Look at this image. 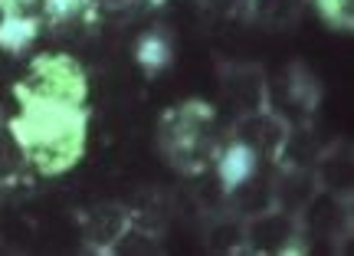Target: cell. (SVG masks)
<instances>
[{
  "instance_id": "6da1fadb",
  "label": "cell",
  "mask_w": 354,
  "mask_h": 256,
  "mask_svg": "<svg viewBox=\"0 0 354 256\" xmlns=\"http://www.w3.org/2000/svg\"><path fill=\"white\" fill-rule=\"evenodd\" d=\"M26 152V165L37 174H63L86 152V112L82 105L20 102L10 122Z\"/></svg>"
},
{
  "instance_id": "7a4b0ae2",
  "label": "cell",
  "mask_w": 354,
  "mask_h": 256,
  "mask_svg": "<svg viewBox=\"0 0 354 256\" xmlns=\"http://www.w3.org/2000/svg\"><path fill=\"white\" fill-rule=\"evenodd\" d=\"M220 131H216V116L201 102L174 105L161 118V152L171 158L177 171L197 174L210 167L220 152Z\"/></svg>"
},
{
  "instance_id": "3957f363",
  "label": "cell",
  "mask_w": 354,
  "mask_h": 256,
  "mask_svg": "<svg viewBox=\"0 0 354 256\" xmlns=\"http://www.w3.org/2000/svg\"><path fill=\"white\" fill-rule=\"evenodd\" d=\"M86 69L63 53L37 56L26 76L17 82L20 102H53V105H82L86 102Z\"/></svg>"
},
{
  "instance_id": "277c9868",
  "label": "cell",
  "mask_w": 354,
  "mask_h": 256,
  "mask_svg": "<svg viewBox=\"0 0 354 256\" xmlns=\"http://www.w3.org/2000/svg\"><path fill=\"white\" fill-rule=\"evenodd\" d=\"M243 250L253 253H289L302 240V223L295 214H286L279 207H269L263 214L243 217Z\"/></svg>"
},
{
  "instance_id": "5b68a950",
  "label": "cell",
  "mask_w": 354,
  "mask_h": 256,
  "mask_svg": "<svg viewBox=\"0 0 354 256\" xmlns=\"http://www.w3.org/2000/svg\"><path fill=\"white\" fill-rule=\"evenodd\" d=\"M286 131H289V118L279 116L276 109H256V112H246L240 116V122L233 125V135L230 138L246 145L256 158L263 161H276L279 158V148L286 141Z\"/></svg>"
},
{
  "instance_id": "8992f818",
  "label": "cell",
  "mask_w": 354,
  "mask_h": 256,
  "mask_svg": "<svg viewBox=\"0 0 354 256\" xmlns=\"http://www.w3.org/2000/svg\"><path fill=\"white\" fill-rule=\"evenodd\" d=\"M299 223H302V240H342L348 233V223H351L348 197L318 191L299 214Z\"/></svg>"
},
{
  "instance_id": "52a82bcc",
  "label": "cell",
  "mask_w": 354,
  "mask_h": 256,
  "mask_svg": "<svg viewBox=\"0 0 354 256\" xmlns=\"http://www.w3.org/2000/svg\"><path fill=\"white\" fill-rule=\"evenodd\" d=\"M223 99L233 112H256L269 105V79L259 66L240 63V66H227L223 69Z\"/></svg>"
},
{
  "instance_id": "ba28073f",
  "label": "cell",
  "mask_w": 354,
  "mask_h": 256,
  "mask_svg": "<svg viewBox=\"0 0 354 256\" xmlns=\"http://www.w3.org/2000/svg\"><path fill=\"white\" fill-rule=\"evenodd\" d=\"M315 194H318V181L312 167H279V178H272V201L286 214L299 217Z\"/></svg>"
},
{
  "instance_id": "9c48e42d",
  "label": "cell",
  "mask_w": 354,
  "mask_h": 256,
  "mask_svg": "<svg viewBox=\"0 0 354 256\" xmlns=\"http://www.w3.org/2000/svg\"><path fill=\"white\" fill-rule=\"evenodd\" d=\"M315 181H318V191H328L338 194V197H348L351 194V181H354V167H351V148L338 141L331 148H322L315 161Z\"/></svg>"
},
{
  "instance_id": "30bf717a",
  "label": "cell",
  "mask_w": 354,
  "mask_h": 256,
  "mask_svg": "<svg viewBox=\"0 0 354 256\" xmlns=\"http://www.w3.org/2000/svg\"><path fill=\"white\" fill-rule=\"evenodd\" d=\"M128 223H131V214H128L122 204H99L86 214V244L88 250H99V253H109L112 244L122 237Z\"/></svg>"
},
{
  "instance_id": "8fae6325",
  "label": "cell",
  "mask_w": 354,
  "mask_h": 256,
  "mask_svg": "<svg viewBox=\"0 0 354 256\" xmlns=\"http://www.w3.org/2000/svg\"><path fill=\"white\" fill-rule=\"evenodd\" d=\"M135 63L145 69V73H161L174 63V39L165 26H154L148 33H141L135 39Z\"/></svg>"
},
{
  "instance_id": "7c38bea8",
  "label": "cell",
  "mask_w": 354,
  "mask_h": 256,
  "mask_svg": "<svg viewBox=\"0 0 354 256\" xmlns=\"http://www.w3.org/2000/svg\"><path fill=\"white\" fill-rule=\"evenodd\" d=\"M318 154H322V141H318L312 131H305V128L289 125L286 141H282V148H279L276 165L279 167H315Z\"/></svg>"
},
{
  "instance_id": "4fadbf2b",
  "label": "cell",
  "mask_w": 354,
  "mask_h": 256,
  "mask_svg": "<svg viewBox=\"0 0 354 256\" xmlns=\"http://www.w3.org/2000/svg\"><path fill=\"white\" fill-rule=\"evenodd\" d=\"M26 152L10 122H0V184H10V181L24 178L26 171Z\"/></svg>"
},
{
  "instance_id": "5bb4252c",
  "label": "cell",
  "mask_w": 354,
  "mask_h": 256,
  "mask_svg": "<svg viewBox=\"0 0 354 256\" xmlns=\"http://www.w3.org/2000/svg\"><path fill=\"white\" fill-rule=\"evenodd\" d=\"M243 217L240 214H220V217L210 223L207 230V246L216 250V253H233V250H243Z\"/></svg>"
},
{
  "instance_id": "9a60e30c",
  "label": "cell",
  "mask_w": 354,
  "mask_h": 256,
  "mask_svg": "<svg viewBox=\"0 0 354 256\" xmlns=\"http://www.w3.org/2000/svg\"><path fill=\"white\" fill-rule=\"evenodd\" d=\"M250 3H253L256 20L269 26H289L292 20H299L305 0H250Z\"/></svg>"
},
{
  "instance_id": "2e32d148",
  "label": "cell",
  "mask_w": 354,
  "mask_h": 256,
  "mask_svg": "<svg viewBox=\"0 0 354 256\" xmlns=\"http://www.w3.org/2000/svg\"><path fill=\"white\" fill-rule=\"evenodd\" d=\"M161 250V244H158V233H151L148 227H141V223H128L125 230H122V237L112 244V250L109 253H158Z\"/></svg>"
},
{
  "instance_id": "e0dca14e",
  "label": "cell",
  "mask_w": 354,
  "mask_h": 256,
  "mask_svg": "<svg viewBox=\"0 0 354 256\" xmlns=\"http://www.w3.org/2000/svg\"><path fill=\"white\" fill-rule=\"evenodd\" d=\"M158 0H86V10L102 17H131V13L151 10Z\"/></svg>"
},
{
  "instance_id": "ac0fdd59",
  "label": "cell",
  "mask_w": 354,
  "mask_h": 256,
  "mask_svg": "<svg viewBox=\"0 0 354 256\" xmlns=\"http://www.w3.org/2000/svg\"><path fill=\"white\" fill-rule=\"evenodd\" d=\"M318 10L325 13V20L335 24L338 30H351V24H354L351 0H318Z\"/></svg>"
},
{
  "instance_id": "d6986e66",
  "label": "cell",
  "mask_w": 354,
  "mask_h": 256,
  "mask_svg": "<svg viewBox=\"0 0 354 256\" xmlns=\"http://www.w3.org/2000/svg\"><path fill=\"white\" fill-rule=\"evenodd\" d=\"M203 7H210V10L216 13H233L240 3H250V0H201Z\"/></svg>"
},
{
  "instance_id": "ffe728a7",
  "label": "cell",
  "mask_w": 354,
  "mask_h": 256,
  "mask_svg": "<svg viewBox=\"0 0 354 256\" xmlns=\"http://www.w3.org/2000/svg\"><path fill=\"white\" fill-rule=\"evenodd\" d=\"M0 197H3V184H0Z\"/></svg>"
},
{
  "instance_id": "44dd1931",
  "label": "cell",
  "mask_w": 354,
  "mask_h": 256,
  "mask_svg": "<svg viewBox=\"0 0 354 256\" xmlns=\"http://www.w3.org/2000/svg\"><path fill=\"white\" fill-rule=\"evenodd\" d=\"M0 13H3V0H0Z\"/></svg>"
}]
</instances>
